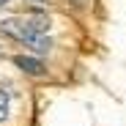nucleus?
<instances>
[{
  "label": "nucleus",
  "mask_w": 126,
  "mask_h": 126,
  "mask_svg": "<svg viewBox=\"0 0 126 126\" xmlns=\"http://www.w3.org/2000/svg\"><path fill=\"white\" fill-rule=\"evenodd\" d=\"M0 30L16 38L19 44H25L36 55H47L52 47V38L47 36V30H49L47 16H8L0 22Z\"/></svg>",
  "instance_id": "1"
},
{
  "label": "nucleus",
  "mask_w": 126,
  "mask_h": 126,
  "mask_svg": "<svg viewBox=\"0 0 126 126\" xmlns=\"http://www.w3.org/2000/svg\"><path fill=\"white\" fill-rule=\"evenodd\" d=\"M14 66L25 71L28 77H47V66L36 55H14Z\"/></svg>",
  "instance_id": "2"
},
{
  "label": "nucleus",
  "mask_w": 126,
  "mask_h": 126,
  "mask_svg": "<svg viewBox=\"0 0 126 126\" xmlns=\"http://www.w3.org/2000/svg\"><path fill=\"white\" fill-rule=\"evenodd\" d=\"M8 110H11V104H8V91L0 88V123L8 118Z\"/></svg>",
  "instance_id": "3"
},
{
  "label": "nucleus",
  "mask_w": 126,
  "mask_h": 126,
  "mask_svg": "<svg viewBox=\"0 0 126 126\" xmlns=\"http://www.w3.org/2000/svg\"><path fill=\"white\" fill-rule=\"evenodd\" d=\"M6 3H11V0H0V6H6Z\"/></svg>",
  "instance_id": "4"
}]
</instances>
